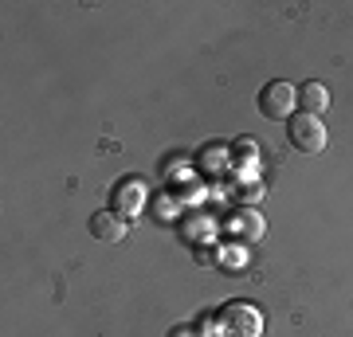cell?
Wrapping results in <instances>:
<instances>
[{"instance_id": "4", "label": "cell", "mask_w": 353, "mask_h": 337, "mask_svg": "<svg viewBox=\"0 0 353 337\" xmlns=\"http://www.w3.org/2000/svg\"><path fill=\"white\" fill-rule=\"evenodd\" d=\"M87 227H90V236L102 239V243H122V239H126V220L114 212V208H102V212H94Z\"/></svg>"}, {"instance_id": "7", "label": "cell", "mask_w": 353, "mask_h": 337, "mask_svg": "<svg viewBox=\"0 0 353 337\" xmlns=\"http://www.w3.org/2000/svg\"><path fill=\"white\" fill-rule=\"evenodd\" d=\"M255 153H259V150H255V141H252V138H240V141H236V161H240V165L255 161Z\"/></svg>"}, {"instance_id": "6", "label": "cell", "mask_w": 353, "mask_h": 337, "mask_svg": "<svg viewBox=\"0 0 353 337\" xmlns=\"http://www.w3.org/2000/svg\"><path fill=\"white\" fill-rule=\"evenodd\" d=\"M299 102H303V114H326L330 110V90L322 83H303L299 87Z\"/></svg>"}, {"instance_id": "2", "label": "cell", "mask_w": 353, "mask_h": 337, "mask_svg": "<svg viewBox=\"0 0 353 337\" xmlns=\"http://www.w3.org/2000/svg\"><path fill=\"white\" fill-rule=\"evenodd\" d=\"M294 102H299V90L290 87L287 79H275L259 90V114L271 118V122H290L294 118Z\"/></svg>"}, {"instance_id": "1", "label": "cell", "mask_w": 353, "mask_h": 337, "mask_svg": "<svg viewBox=\"0 0 353 337\" xmlns=\"http://www.w3.org/2000/svg\"><path fill=\"white\" fill-rule=\"evenodd\" d=\"M216 337H263V314L252 302H228L216 314Z\"/></svg>"}, {"instance_id": "3", "label": "cell", "mask_w": 353, "mask_h": 337, "mask_svg": "<svg viewBox=\"0 0 353 337\" xmlns=\"http://www.w3.org/2000/svg\"><path fill=\"white\" fill-rule=\"evenodd\" d=\"M287 138L299 153H322L326 141H330L322 118H314V114H294V118L287 122Z\"/></svg>"}, {"instance_id": "5", "label": "cell", "mask_w": 353, "mask_h": 337, "mask_svg": "<svg viewBox=\"0 0 353 337\" xmlns=\"http://www.w3.org/2000/svg\"><path fill=\"white\" fill-rule=\"evenodd\" d=\"M263 232H267L263 216L252 212V208H243V212L232 220V236L240 239V243H259V239H263Z\"/></svg>"}]
</instances>
